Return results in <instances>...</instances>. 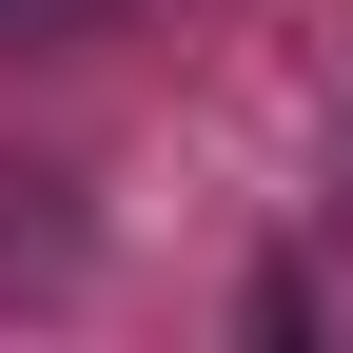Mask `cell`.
<instances>
[{
	"mask_svg": "<svg viewBox=\"0 0 353 353\" xmlns=\"http://www.w3.org/2000/svg\"><path fill=\"white\" fill-rule=\"evenodd\" d=\"M118 0H0V39H99Z\"/></svg>",
	"mask_w": 353,
	"mask_h": 353,
	"instance_id": "obj_1",
	"label": "cell"
}]
</instances>
